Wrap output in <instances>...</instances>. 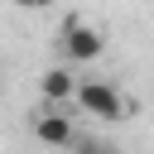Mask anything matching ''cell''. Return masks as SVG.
Returning a JSON list of instances; mask_svg holds the SVG:
<instances>
[{"mask_svg":"<svg viewBox=\"0 0 154 154\" xmlns=\"http://www.w3.org/2000/svg\"><path fill=\"white\" fill-rule=\"evenodd\" d=\"M38 96H43L48 106H67V101L77 96V67H72V63L48 67V72L38 77Z\"/></svg>","mask_w":154,"mask_h":154,"instance_id":"4","label":"cell"},{"mask_svg":"<svg viewBox=\"0 0 154 154\" xmlns=\"http://www.w3.org/2000/svg\"><path fill=\"white\" fill-rule=\"evenodd\" d=\"M58 53H63V63H72V67L96 63V58L106 53V34H101L96 24H87V19H63V29H58Z\"/></svg>","mask_w":154,"mask_h":154,"instance_id":"2","label":"cell"},{"mask_svg":"<svg viewBox=\"0 0 154 154\" xmlns=\"http://www.w3.org/2000/svg\"><path fill=\"white\" fill-rule=\"evenodd\" d=\"M29 130H34L38 144H53V149H72V144H77V125H72V116H63L58 106L38 111V116L29 120Z\"/></svg>","mask_w":154,"mask_h":154,"instance_id":"3","label":"cell"},{"mask_svg":"<svg viewBox=\"0 0 154 154\" xmlns=\"http://www.w3.org/2000/svg\"><path fill=\"white\" fill-rule=\"evenodd\" d=\"M72 101H77L82 116H96V120H125L130 116L125 91L116 82H106V77H77V96Z\"/></svg>","mask_w":154,"mask_h":154,"instance_id":"1","label":"cell"},{"mask_svg":"<svg viewBox=\"0 0 154 154\" xmlns=\"http://www.w3.org/2000/svg\"><path fill=\"white\" fill-rule=\"evenodd\" d=\"M14 10H43V5H53V0H10Z\"/></svg>","mask_w":154,"mask_h":154,"instance_id":"5","label":"cell"}]
</instances>
